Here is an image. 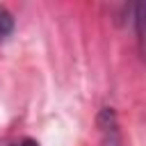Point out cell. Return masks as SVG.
I'll use <instances>...</instances> for the list:
<instances>
[{"mask_svg":"<svg viewBox=\"0 0 146 146\" xmlns=\"http://www.w3.org/2000/svg\"><path fill=\"white\" fill-rule=\"evenodd\" d=\"M135 32H137V43H139V50L141 55L146 57V2H139L135 5Z\"/></svg>","mask_w":146,"mask_h":146,"instance_id":"cell-1","label":"cell"},{"mask_svg":"<svg viewBox=\"0 0 146 146\" xmlns=\"http://www.w3.org/2000/svg\"><path fill=\"white\" fill-rule=\"evenodd\" d=\"M11 30H14V18H11V14L7 9L0 7V41H5L11 34Z\"/></svg>","mask_w":146,"mask_h":146,"instance_id":"cell-2","label":"cell"},{"mask_svg":"<svg viewBox=\"0 0 146 146\" xmlns=\"http://www.w3.org/2000/svg\"><path fill=\"white\" fill-rule=\"evenodd\" d=\"M18 146H39V144H36L34 139H23V141H21Z\"/></svg>","mask_w":146,"mask_h":146,"instance_id":"cell-3","label":"cell"}]
</instances>
